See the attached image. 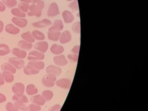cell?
<instances>
[{"instance_id": "6da1fadb", "label": "cell", "mask_w": 148, "mask_h": 111, "mask_svg": "<svg viewBox=\"0 0 148 111\" xmlns=\"http://www.w3.org/2000/svg\"><path fill=\"white\" fill-rule=\"evenodd\" d=\"M45 7V3L42 1L38 3L30 5L29 11L27 13V15L30 16H35L40 17L42 15V10Z\"/></svg>"}, {"instance_id": "7a4b0ae2", "label": "cell", "mask_w": 148, "mask_h": 111, "mask_svg": "<svg viewBox=\"0 0 148 111\" xmlns=\"http://www.w3.org/2000/svg\"><path fill=\"white\" fill-rule=\"evenodd\" d=\"M56 79H57V77L55 75L47 74L42 78V84L46 87H52L54 86Z\"/></svg>"}, {"instance_id": "3957f363", "label": "cell", "mask_w": 148, "mask_h": 111, "mask_svg": "<svg viewBox=\"0 0 148 111\" xmlns=\"http://www.w3.org/2000/svg\"><path fill=\"white\" fill-rule=\"evenodd\" d=\"M45 57V54L43 53L35 50L29 53L27 59L29 61H37L44 60Z\"/></svg>"}, {"instance_id": "277c9868", "label": "cell", "mask_w": 148, "mask_h": 111, "mask_svg": "<svg viewBox=\"0 0 148 111\" xmlns=\"http://www.w3.org/2000/svg\"><path fill=\"white\" fill-rule=\"evenodd\" d=\"M8 62L12 65L16 69H21L24 68L25 66V62L23 60L16 57L9 58Z\"/></svg>"}, {"instance_id": "5b68a950", "label": "cell", "mask_w": 148, "mask_h": 111, "mask_svg": "<svg viewBox=\"0 0 148 111\" xmlns=\"http://www.w3.org/2000/svg\"><path fill=\"white\" fill-rule=\"evenodd\" d=\"M34 48L35 50L41 52V53H45L47 51L48 49V43L47 42L44 41H40L36 42L34 45Z\"/></svg>"}, {"instance_id": "8992f818", "label": "cell", "mask_w": 148, "mask_h": 111, "mask_svg": "<svg viewBox=\"0 0 148 111\" xmlns=\"http://www.w3.org/2000/svg\"><path fill=\"white\" fill-rule=\"evenodd\" d=\"M13 23L18 27L24 28L27 26L28 21L25 18L14 17L12 20Z\"/></svg>"}, {"instance_id": "52a82bcc", "label": "cell", "mask_w": 148, "mask_h": 111, "mask_svg": "<svg viewBox=\"0 0 148 111\" xmlns=\"http://www.w3.org/2000/svg\"><path fill=\"white\" fill-rule=\"evenodd\" d=\"M13 92L15 94H23L25 92V86L21 82H17L12 88Z\"/></svg>"}, {"instance_id": "ba28073f", "label": "cell", "mask_w": 148, "mask_h": 111, "mask_svg": "<svg viewBox=\"0 0 148 111\" xmlns=\"http://www.w3.org/2000/svg\"><path fill=\"white\" fill-rule=\"evenodd\" d=\"M31 101L33 104L38 106H44L46 102V101L41 95H35L31 97Z\"/></svg>"}, {"instance_id": "9c48e42d", "label": "cell", "mask_w": 148, "mask_h": 111, "mask_svg": "<svg viewBox=\"0 0 148 111\" xmlns=\"http://www.w3.org/2000/svg\"><path fill=\"white\" fill-rule=\"evenodd\" d=\"M51 22L47 19H44L39 21L36 22L32 23L33 26L38 28H43L49 27L51 25Z\"/></svg>"}, {"instance_id": "30bf717a", "label": "cell", "mask_w": 148, "mask_h": 111, "mask_svg": "<svg viewBox=\"0 0 148 111\" xmlns=\"http://www.w3.org/2000/svg\"><path fill=\"white\" fill-rule=\"evenodd\" d=\"M46 72L48 74L53 75L56 76L60 74L62 72V70L60 68L54 65H51L47 67L46 69Z\"/></svg>"}, {"instance_id": "8fae6325", "label": "cell", "mask_w": 148, "mask_h": 111, "mask_svg": "<svg viewBox=\"0 0 148 111\" xmlns=\"http://www.w3.org/2000/svg\"><path fill=\"white\" fill-rule=\"evenodd\" d=\"M59 13V11L58 5L55 3H53L50 5L48 8L47 15L50 17H52L58 14Z\"/></svg>"}, {"instance_id": "7c38bea8", "label": "cell", "mask_w": 148, "mask_h": 111, "mask_svg": "<svg viewBox=\"0 0 148 111\" xmlns=\"http://www.w3.org/2000/svg\"><path fill=\"white\" fill-rule=\"evenodd\" d=\"M5 30L7 33L11 34L16 35L20 33L19 28L12 23H9L5 27Z\"/></svg>"}, {"instance_id": "4fadbf2b", "label": "cell", "mask_w": 148, "mask_h": 111, "mask_svg": "<svg viewBox=\"0 0 148 111\" xmlns=\"http://www.w3.org/2000/svg\"><path fill=\"white\" fill-rule=\"evenodd\" d=\"M12 53L16 57L20 59H24L26 57L27 53L25 50L20 49L19 48H14L12 51Z\"/></svg>"}, {"instance_id": "5bb4252c", "label": "cell", "mask_w": 148, "mask_h": 111, "mask_svg": "<svg viewBox=\"0 0 148 111\" xmlns=\"http://www.w3.org/2000/svg\"><path fill=\"white\" fill-rule=\"evenodd\" d=\"M63 28V24L60 20H56L53 25L49 29L48 32H59Z\"/></svg>"}, {"instance_id": "9a60e30c", "label": "cell", "mask_w": 148, "mask_h": 111, "mask_svg": "<svg viewBox=\"0 0 148 111\" xmlns=\"http://www.w3.org/2000/svg\"><path fill=\"white\" fill-rule=\"evenodd\" d=\"M18 47L25 51H28L32 48L33 45L32 43H29L24 40H21L18 44Z\"/></svg>"}, {"instance_id": "2e32d148", "label": "cell", "mask_w": 148, "mask_h": 111, "mask_svg": "<svg viewBox=\"0 0 148 111\" xmlns=\"http://www.w3.org/2000/svg\"><path fill=\"white\" fill-rule=\"evenodd\" d=\"M1 69L3 71L10 72L12 74H15L17 72V69L9 62H5L2 64Z\"/></svg>"}, {"instance_id": "e0dca14e", "label": "cell", "mask_w": 148, "mask_h": 111, "mask_svg": "<svg viewBox=\"0 0 148 111\" xmlns=\"http://www.w3.org/2000/svg\"><path fill=\"white\" fill-rule=\"evenodd\" d=\"M56 83V85L59 87L68 88L71 86V81L68 79H62L57 81Z\"/></svg>"}, {"instance_id": "ac0fdd59", "label": "cell", "mask_w": 148, "mask_h": 111, "mask_svg": "<svg viewBox=\"0 0 148 111\" xmlns=\"http://www.w3.org/2000/svg\"><path fill=\"white\" fill-rule=\"evenodd\" d=\"M54 63L58 66H64L67 63V60L64 55L56 56L53 58Z\"/></svg>"}, {"instance_id": "d6986e66", "label": "cell", "mask_w": 148, "mask_h": 111, "mask_svg": "<svg viewBox=\"0 0 148 111\" xmlns=\"http://www.w3.org/2000/svg\"><path fill=\"white\" fill-rule=\"evenodd\" d=\"M24 73L27 75H33L38 74L39 73V71L37 70L33 67L27 65L24 67Z\"/></svg>"}, {"instance_id": "ffe728a7", "label": "cell", "mask_w": 148, "mask_h": 111, "mask_svg": "<svg viewBox=\"0 0 148 111\" xmlns=\"http://www.w3.org/2000/svg\"><path fill=\"white\" fill-rule=\"evenodd\" d=\"M26 92L27 94L29 95H34L38 94V89L36 87L35 85L32 84L27 85L26 88Z\"/></svg>"}, {"instance_id": "44dd1931", "label": "cell", "mask_w": 148, "mask_h": 111, "mask_svg": "<svg viewBox=\"0 0 148 111\" xmlns=\"http://www.w3.org/2000/svg\"><path fill=\"white\" fill-rule=\"evenodd\" d=\"M27 65H30L32 66L33 67L37 70H42L44 69L45 67V62L41 61H30L28 63Z\"/></svg>"}, {"instance_id": "7402d4cb", "label": "cell", "mask_w": 148, "mask_h": 111, "mask_svg": "<svg viewBox=\"0 0 148 111\" xmlns=\"http://www.w3.org/2000/svg\"><path fill=\"white\" fill-rule=\"evenodd\" d=\"M11 49L5 43L0 44V56H5L11 53Z\"/></svg>"}, {"instance_id": "603a6c76", "label": "cell", "mask_w": 148, "mask_h": 111, "mask_svg": "<svg viewBox=\"0 0 148 111\" xmlns=\"http://www.w3.org/2000/svg\"><path fill=\"white\" fill-rule=\"evenodd\" d=\"M12 99L14 101H20V102H23L25 104L28 103V101H29L27 96L25 95L24 94H14V95L13 96Z\"/></svg>"}, {"instance_id": "cb8c5ba5", "label": "cell", "mask_w": 148, "mask_h": 111, "mask_svg": "<svg viewBox=\"0 0 148 111\" xmlns=\"http://www.w3.org/2000/svg\"><path fill=\"white\" fill-rule=\"evenodd\" d=\"M33 37L35 40L43 41L45 38V34L42 32L38 30H34L32 33Z\"/></svg>"}, {"instance_id": "d4e9b609", "label": "cell", "mask_w": 148, "mask_h": 111, "mask_svg": "<svg viewBox=\"0 0 148 111\" xmlns=\"http://www.w3.org/2000/svg\"><path fill=\"white\" fill-rule=\"evenodd\" d=\"M21 36L23 40L29 43H32L35 41V40L33 37L32 33L30 31L23 33L21 34Z\"/></svg>"}, {"instance_id": "484cf974", "label": "cell", "mask_w": 148, "mask_h": 111, "mask_svg": "<svg viewBox=\"0 0 148 111\" xmlns=\"http://www.w3.org/2000/svg\"><path fill=\"white\" fill-rule=\"evenodd\" d=\"M4 80L8 83H11L14 80V77L13 74L7 71H3L2 73Z\"/></svg>"}, {"instance_id": "4316f807", "label": "cell", "mask_w": 148, "mask_h": 111, "mask_svg": "<svg viewBox=\"0 0 148 111\" xmlns=\"http://www.w3.org/2000/svg\"><path fill=\"white\" fill-rule=\"evenodd\" d=\"M51 51L54 54H60L64 52V48L62 46H59L57 44H53L51 47Z\"/></svg>"}, {"instance_id": "83f0119b", "label": "cell", "mask_w": 148, "mask_h": 111, "mask_svg": "<svg viewBox=\"0 0 148 111\" xmlns=\"http://www.w3.org/2000/svg\"><path fill=\"white\" fill-rule=\"evenodd\" d=\"M11 13L14 17L24 18L26 16V14L21 11L19 8H13L11 10Z\"/></svg>"}, {"instance_id": "f1b7e54d", "label": "cell", "mask_w": 148, "mask_h": 111, "mask_svg": "<svg viewBox=\"0 0 148 111\" xmlns=\"http://www.w3.org/2000/svg\"><path fill=\"white\" fill-rule=\"evenodd\" d=\"M41 95L46 101H49L52 99L53 96V94L52 91L47 90L43 91Z\"/></svg>"}, {"instance_id": "f546056e", "label": "cell", "mask_w": 148, "mask_h": 111, "mask_svg": "<svg viewBox=\"0 0 148 111\" xmlns=\"http://www.w3.org/2000/svg\"><path fill=\"white\" fill-rule=\"evenodd\" d=\"M60 32H48V38L49 40L52 41H57L60 38Z\"/></svg>"}, {"instance_id": "4dcf8cb0", "label": "cell", "mask_w": 148, "mask_h": 111, "mask_svg": "<svg viewBox=\"0 0 148 111\" xmlns=\"http://www.w3.org/2000/svg\"><path fill=\"white\" fill-rule=\"evenodd\" d=\"M1 1L9 8H13L18 3L17 0H1Z\"/></svg>"}, {"instance_id": "1f68e13d", "label": "cell", "mask_w": 148, "mask_h": 111, "mask_svg": "<svg viewBox=\"0 0 148 111\" xmlns=\"http://www.w3.org/2000/svg\"><path fill=\"white\" fill-rule=\"evenodd\" d=\"M71 40V34L69 32H64L63 33L60 38V42L62 43H66Z\"/></svg>"}, {"instance_id": "d6a6232c", "label": "cell", "mask_w": 148, "mask_h": 111, "mask_svg": "<svg viewBox=\"0 0 148 111\" xmlns=\"http://www.w3.org/2000/svg\"><path fill=\"white\" fill-rule=\"evenodd\" d=\"M14 105L16 106L19 111H27V106L25 103L20 101H14Z\"/></svg>"}, {"instance_id": "836d02e7", "label": "cell", "mask_w": 148, "mask_h": 111, "mask_svg": "<svg viewBox=\"0 0 148 111\" xmlns=\"http://www.w3.org/2000/svg\"><path fill=\"white\" fill-rule=\"evenodd\" d=\"M30 5L29 3H25L21 2L19 3L18 5V8L21 10V11L25 13H27L29 11Z\"/></svg>"}, {"instance_id": "e575fe53", "label": "cell", "mask_w": 148, "mask_h": 111, "mask_svg": "<svg viewBox=\"0 0 148 111\" xmlns=\"http://www.w3.org/2000/svg\"><path fill=\"white\" fill-rule=\"evenodd\" d=\"M63 16L64 20L66 22H71L72 21L73 19V17L72 14L71 13L67 11H64L63 13Z\"/></svg>"}, {"instance_id": "d590c367", "label": "cell", "mask_w": 148, "mask_h": 111, "mask_svg": "<svg viewBox=\"0 0 148 111\" xmlns=\"http://www.w3.org/2000/svg\"><path fill=\"white\" fill-rule=\"evenodd\" d=\"M41 110L40 106L34 104H30L27 106V111H40Z\"/></svg>"}, {"instance_id": "8d00e7d4", "label": "cell", "mask_w": 148, "mask_h": 111, "mask_svg": "<svg viewBox=\"0 0 148 111\" xmlns=\"http://www.w3.org/2000/svg\"><path fill=\"white\" fill-rule=\"evenodd\" d=\"M6 109L7 111H19L14 104L9 102L6 105Z\"/></svg>"}, {"instance_id": "74e56055", "label": "cell", "mask_w": 148, "mask_h": 111, "mask_svg": "<svg viewBox=\"0 0 148 111\" xmlns=\"http://www.w3.org/2000/svg\"><path fill=\"white\" fill-rule=\"evenodd\" d=\"M61 106L59 105H55L49 109V111H60Z\"/></svg>"}, {"instance_id": "f35d334b", "label": "cell", "mask_w": 148, "mask_h": 111, "mask_svg": "<svg viewBox=\"0 0 148 111\" xmlns=\"http://www.w3.org/2000/svg\"><path fill=\"white\" fill-rule=\"evenodd\" d=\"M68 58L71 61L76 62L77 60L78 56L77 55H69Z\"/></svg>"}, {"instance_id": "ab89813d", "label": "cell", "mask_w": 148, "mask_h": 111, "mask_svg": "<svg viewBox=\"0 0 148 111\" xmlns=\"http://www.w3.org/2000/svg\"><path fill=\"white\" fill-rule=\"evenodd\" d=\"M7 100L6 97L5 95L0 93V103L5 102Z\"/></svg>"}, {"instance_id": "60d3db41", "label": "cell", "mask_w": 148, "mask_h": 111, "mask_svg": "<svg viewBox=\"0 0 148 111\" xmlns=\"http://www.w3.org/2000/svg\"><path fill=\"white\" fill-rule=\"evenodd\" d=\"M6 8V7L5 4L2 1H0V12H3L5 11V10Z\"/></svg>"}, {"instance_id": "b9f144b4", "label": "cell", "mask_w": 148, "mask_h": 111, "mask_svg": "<svg viewBox=\"0 0 148 111\" xmlns=\"http://www.w3.org/2000/svg\"><path fill=\"white\" fill-rule=\"evenodd\" d=\"M5 81L4 80L2 74L0 72V86H2L5 84Z\"/></svg>"}, {"instance_id": "7bdbcfd3", "label": "cell", "mask_w": 148, "mask_h": 111, "mask_svg": "<svg viewBox=\"0 0 148 111\" xmlns=\"http://www.w3.org/2000/svg\"><path fill=\"white\" fill-rule=\"evenodd\" d=\"M4 23L1 20H0V33H2L4 30Z\"/></svg>"}, {"instance_id": "ee69618b", "label": "cell", "mask_w": 148, "mask_h": 111, "mask_svg": "<svg viewBox=\"0 0 148 111\" xmlns=\"http://www.w3.org/2000/svg\"><path fill=\"white\" fill-rule=\"evenodd\" d=\"M73 53H78L79 52V47L77 46V47H75L73 49Z\"/></svg>"}, {"instance_id": "f6af8a7d", "label": "cell", "mask_w": 148, "mask_h": 111, "mask_svg": "<svg viewBox=\"0 0 148 111\" xmlns=\"http://www.w3.org/2000/svg\"><path fill=\"white\" fill-rule=\"evenodd\" d=\"M32 0H20L21 2L25 3H29L32 2Z\"/></svg>"}, {"instance_id": "bcb514c9", "label": "cell", "mask_w": 148, "mask_h": 111, "mask_svg": "<svg viewBox=\"0 0 148 111\" xmlns=\"http://www.w3.org/2000/svg\"><path fill=\"white\" fill-rule=\"evenodd\" d=\"M41 0H32V3L34 4H35V3H38L39 2L41 1Z\"/></svg>"}]
</instances>
